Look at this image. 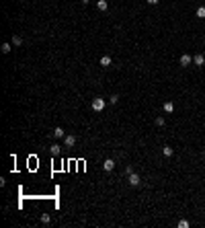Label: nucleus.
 Listing matches in <instances>:
<instances>
[{
  "mask_svg": "<svg viewBox=\"0 0 205 228\" xmlns=\"http://www.w3.org/2000/svg\"><path fill=\"white\" fill-rule=\"evenodd\" d=\"M162 154H164V156H172V154H174V150H172L170 146H164V148H162Z\"/></svg>",
  "mask_w": 205,
  "mask_h": 228,
  "instance_id": "obj_12",
  "label": "nucleus"
},
{
  "mask_svg": "<svg viewBox=\"0 0 205 228\" xmlns=\"http://www.w3.org/2000/svg\"><path fill=\"white\" fill-rule=\"evenodd\" d=\"M164 124H166V121H164V117H162V115H158V117H156V125H158V127H162Z\"/></svg>",
  "mask_w": 205,
  "mask_h": 228,
  "instance_id": "obj_15",
  "label": "nucleus"
},
{
  "mask_svg": "<svg viewBox=\"0 0 205 228\" xmlns=\"http://www.w3.org/2000/svg\"><path fill=\"white\" fill-rule=\"evenodd\" d=\"M160 0H148V4H158Z\"/></svg>",
  "mask_w": 205,
  "mask_h": 228,
  "instance_id": "obj_21",
  "label": "nucleus"
},
{
  "mask_svg": "<svg viewBox=\"0 0 205 228\" xmlns=\"http://www.w3.org/2000/svg\"><path fill=\"white\" fill-rule=\"evenodd\" d=\"M49 150H51V154H54V156H60V154H62V146H60V144H54Z\"/></svg>",
  "mask_w": 205,
  "mask_h": 228,
  "instance_id": "obj_9",
  "label": "nucleus"
},
{
  "mask_svg": "<svg viewBox=\"0 0 205 228\" xmlns=\"http://www.w3.org/2000/svg\"><path fill=\"white\" fill-rule=\"evenodd\" d=\"M164 111H166V113H172V111H174V105H172V101H166V103H164Z\"/></svg>",
  "mask_w": 205,
  "mask_h": 228,
  "instance_id": "obj_11",
  "label": "nucleus"
},
{
  "mask_svg": "<svg viewBox=\"0 0 205 228\" xmlns=\"http://www.w3.org/2000/svg\"><path fill=\"white\" fill-rule=\"evenodd\" d=\"M178 64H181L183 68H187V66H191V64H193V58L189 54H183V55H181V60H178Z\"/></svg>",
  "mask_w": 205,
  "mask_h": 228,
  "instance_id": "obj_3",
  "label": "nucleus"
},
{
  "mask_svg": "<svg viewBox=\"0 0 205 228\" xmlns=\"http://www.w3.org/2000/svg\"><path fill=\"white\" fill-rule=\"evenodd\" d=\"M193 64H195V66H203V64H205V55L203 54H195V55H193Z\"/></svg>",
  "mask_w": 205,
  "mask_h": 228,
  "instance_id": "obj_4",
  "label": "nucleus"
},
{
  "mask_svg": "<svg viewBox=\"0 0 205 228\" xmlns=\"http://www.w3.org/2000/svg\"><path fill=\"white\" fill-rule=\"evenodd\" d=\"M41 222H43V224H49V222H51V218H49L47 214H43V216H41Z\"/></svg>",
  "mask_w": 205,
  "mask_h": 228,
  "instance_id": "obj_17",
  "label": "nucleus"
},
{
  "mask_svg": "<svg viewBox=\"0 0 205 228\" xmlns=\"http://www.w3.org/2000/svg\"><path fill=\"white\" fill-rule=\"evenodd\" d=\"M105 99H101V97H96V99H92V111H102L105 109Z\"/></svg>",
  "mask_w": 205,
  "mask_h": 228,
  "instance_id": "obj_2",
  "label": "nucleus"
},
{
  "mask_svg": "<svg viewBox=\"0 0 205 228\" xmlns=\"http://www.w3.org/2000/svg\"><path fill=\"white\" fill-rule=\"evenodd\" d=\"M74 144H76V136H66L64 138V146L66 148H74Z\"/></svg>",
  "mask_w": 205,
  "mask_h": 228,
  "instance_id": "obj_5",
  "label": "nucleus"
},
{
  "mask_svg": "<svg viewBox=\"0 0 205 228\" xmlns=\"http://www.w3.org/2000/svg\"><path fill=\"white\" fill-rule=\"evenodd\" d=\"M102 169H105V171H113V169H115V160H113V158H107L105 162H102Z\"/></svg>",
  "mask_w": 205,
  "mask_h": 228,
  "instance_id": "obj_6",
  "label": "nucleus"
},
{
  "mask_svg": "<svg viewBox=\"0 0 205 228\" xmlns=\"http://www.w3.org/2000/svg\"><path fill=\"white\" fill-rule=\"evenodd\" d=\"M96 8H99V10H102V13H105V10H107V8H109V2H107V0H96Z\"/></svg>",
  "mask_w": 205,
  "mask_h": 228,
  "instance_id": "obj_7",
  "label": "nucleus"
},
{
  "mask_svg": "<svg viewBox=\"0 0 205 228\" xmlns=\"http://www.w3.org/2000/svg\"><path fill=\"white\" fill-rule=\"evenodd\" d=\"M195 14H197V19H205V6H199Z\"/></svg>",
  "mask_w": 205,
  "mask_h": 228,
  "instance_id": "obj_13",
  "label": "nucleus"
},
{
  "mask_svg": "<svg viewBox=\"0 0 205 228\" xmlns=\"http://www.w3.org/2000/svg\"><path fill=\"white\" fill-rule=\"evenodd\" d=\"M2 54H8V51H10V43H2Z\"/></svg>",
  "mask_w": 205,
  "mask_h": 228,
  "instance_id": "obj_16",
  "label": "nucleus"
},
{
  "mask_svg": "<svg viewBox=\"0 0 205 228\" xmlns=\"http://www.w3.org/2000/svg\"><path fill=\"white\" fill-rule=\"evenodd\" d=\"M119 101V95H111V105H115Z\"/></svg>",
  "mask_w": 205,
  "mask_h": 228,
  "instance_id": "obj_19",
  "label": "nucleus"
},
{
  "mask_svg": "<svg viewBox=\"0 0 205 228\" xmlns=\"http://www.w3.org/2000/svg\"><path fill=\"white\" fill-rule=\"evenodd\" d=\"M127 183H129L131 187H137L140 183H142V177L137 173H131V175H127Z\"/></svg>",
  "mask_w": 205,
  "mask_h": 228,
  "instance_id": "obj_1",
  "label": "nucleus"
},
{
  "mask_svg": "<svg viewBox=\"0 0 205 228\" xmlns=\"http://www.w3.org/2000/svg\"><path fill=\"white\" fill-rule=\"evenodd\" d=\"M101 66H105V68L111 66V55H102V58H101Z\"/></svg>",
  "mask_w": 205,
  "mask_h": 228,
  "instance_id": "obj_10",
  "label": "nucleus"
},
{
  "mask_svg": "<svg viewBox=\"0 0 205 228\" xmlns=\"http://www.w3.org/2000/svg\"><path fill=\"white\" fill-rule=\"evenodd\" d=\"M80 2H82V4H88V2H90V0H80Z\"/></svg>",
  "mask_w": 205,
  "mask_h": 228,
  "instance_id": "obj_22",
  "label": "nucleus"
},
{
  "mask_svg": "<svg viewBox=\"0 0 205 228\" xmlns=\"http://www.w3.org/2000/svg\"><path fill=\"white\" fill-rule=\"evenodd\" d=\"M54 138H66V131L62 130V127H54Z\"/></svg>",
  "mask_w": 205,
  "mask_h": 228,
  "instance_id": "obj_8",
  "label": "nucleus"
},
{
  "mask_svg": "<svg viewBox=\"0 0 205 228\" xmlns=\"http://www.w3.org/2000/svg\"><path fill=\"white\" fill-rule=\"evenodd\" d=\"M13 45H23V39L19 35H13Z\"/></svg>",
  "mask_w": 205,
  "mask_h": 228,
  "instance_id": "obj_14",
  "label": "nucleus"
},
{
  "mask_svg": "<svg viewBox=\"0 0 205 228\" xmlns=\"http://www.w3.org/2000/svg\"><path fill=\"white\" fill-rule=\"evenodd\" d=\"M178 228H189V222H187V220H181V222H178Z\"/></svg>",
  "mask_w": 205,
  "mask_h": 228,
  "instance_id": "obj_18",
  "label": "nucleus"
},
{
  "mask_svg": "<svg viewBox=\"0 0 205 228\" xmlns=\"http://www.w3.org/2000/svg\"><path fill=\"white\" fill-rule=\"evenodd\" d=\"M131 173H133V169H131V166L127 165V166H125V175H131Z\"/></svg>",
  "mask_w": 205,
  "mask_h": 228,
  "instance_id": "obj_20",
  "label": "nucleus"
}]
</instances>
